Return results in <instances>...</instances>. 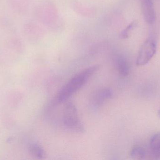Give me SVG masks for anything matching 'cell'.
I'll list each match as a JSON object with an SVG mask.
<instances>
[{"label":"cell","mask_w":160,"mask_h":160,"mask_svg":"<svg viewBox=\"0 0 160 160\" xmlns=\"http://www.w3.org/2000/svg\"><path fill=\"white\" fill-rule=\"evenodd\" d=\"M150 150L154 157L160 158V132L153 135L149 143Z\"/></svg>","instance_id":"8992f818"},{"label":"cell","mask_w":160,"mask_h":160,"mask_svg":"<svg viewBox=\"0 0 160 160\" xmlns=\"http://www.w3.org/2000/svg\"><path fill=\"white\" fill-rule=\"evenodd\" d=\"M99 69L95 65L87 68L74 76L61 90L57 97V101L62 102L74 95L87 82L89 78Z\"/></svg>","instance_id":"6da1fadb"},{"label":"cell","mask_w":160,"mask_h":160,"mask_svg":"<svg viewBox=\"0 0 160 160\" xmlns=\"http://www.w3.org/2000/svg\"><path fill=\"white\" fill-rule=\"evenodd\" d=\"M63 121L64 126L69 130L78 132H82L84 131L77 109L72 102H68L65 106Z\"/></svg>","instance_id":"7a4b0ae2"},{"label":"cell","mask_w":160,"mask_h":160,"mask_svg":"<svg viewBox=\"0 0 160 160\" xmlns=\"http://www.w3.org/2000/svg\"><path fill=\"white\" fill-rule=\"evenodd\" d=\"M117 68L118 73L122 77H126L130 72V67L127 60L122 57L117 60Z\"/></svg>","instance_id":"52a82bcc"},{"label":"cell","mask_w":160,"mask_h":160,"mask_svg":"<svg viewBox=\"0 0 160 160\" xmlns=\"http://www.w3.org/2000/svg\"><path fill=\"white\" fill-rule=\"evenodd\" d=\"M32 153L37 157L43 159L46 157V153L43 148L38 145L34 144L31 147Z\"/></svg>","instance_id":"8fae6325"},{"label":"cell","mask_w":160,"mask_h":160,"mask_svg":"<svg viewBox=\"0 0 160 160\" xmlns=\"http://www.w3.org/2000/svg\"><path fill=\"white\" fill-rule=\"evenodd\" d=\"M26 0H8V6L11 10L18 15H22L27 9Z\"/></svg>","instance_id":"5b68a950"},{"label":"cell","mask_w":160,"mask_h":160,"mask_svg":"<svg viewBox=\"0 0 160 160\" xmlns=\"http://www.w3.org/2000/svg\"><path fill=\"white\" fill-rule=\"evenodd\" d=\"M137 24L138 22L136 20L133 21L130 23L120 33V37L124 39H128L129 37L131 32L137 26Z\"/></svg>","instance_id":"30bf717a"},{"label":"cell","mask_w":160,"mask_h":160,"mask_svg":"<svg viewBox=\"0 0 160 160\" xmlns=\"http://www.w3.org/2000/svg\"><path fill=\"white\" fill-rule=\"evenodd\" d=\"M146 151L141 147H134L130 152V157L134 159H143L146 157Z\"/></svg>","instance_id":"ba28073f"},{"label":"cell","mask_w":160,"mask_h":160,"mask_svg":"<svg viewBox=\"0 0 160 160\" xmlns=\"http://www.w3.org/2000/svg\"><path fill=\"white\" fill-rule=\"evenodd\" d=\"M141 7L146 22L149 24H153L156 21V15L152 0H142Z\"/></svg>","instance_id":"277c9868"},{"label":"cell","mask_w":160,"mask_h":160,"mask_svg":"<svg viewBox=\"0 0 160 160\" xmlns=\"http://www.w3.org/2000/svg\"><path fill=\"white\" fill-rule=\"evenodd\" d=\"M158 116L160 118V108L158 112Z\"/></svg>","instance_id":"7c38bea8"},{"label":"cell","mask_w":160,"mask_h":160,"mask_svg":"<svg viewBox=\"0 0 160 160\" xmlns=\"http://www.w3.org/2000/svg\"><path fill=\"white\" fill-rule=\"evenodd\" d=\"M157 51V45L153 39L146 40L140 48L136 59V65H145L152 59Z\"/></svg>","instance_id":"3957f363"},{"label":"cell","mask_w":160,"mask_h":160,"mask_svg":"<svg viewBox=\"0 0 160 160\" xmlns=\"http://www.w3.org/2000/svg\"><path fill=\"white\" fill-rule=\"evenodd\" d=\"M112 95V92L109 88H105L101 90L99 92L97 97V103L98 104H101L105 100L110 98Z\"/></svg>","instance_id":"9c48e42d"}]
</instances>
